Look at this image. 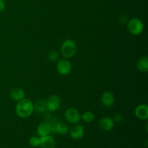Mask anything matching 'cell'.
<instances>
[{
  "mask_svg": "<svg viewBox=\"0 0 148 148\" xmlns=\"http://www.w3.org/2000/svg\"><path fill=\"white\" fill-rule=\"evenodd\" d=\"M69 134H70V137L73 140H80V139H82L83 137L84 134H85L84 127L82 125L77 124V125H75V127L71 129L70 132H69Z\"/></svg>",
  "mask_w": 148,
  "mask_h": 148,
  "instance_id": "30bf717a",
  "label": "cell"
},
{
  "mask_svg": "<svg viewBox=\"0 0 148 148\" xmlns=\"http://www.w3.org/2000/svg\"><path fill=\"white\" fill-rule=\"evenodd\" d=\"M25 92L22 88H15L10 91V96L13 101H20L25 98Z\"/></svg>",
  "mask_w": 148,
  "mask_h": 148,
  "instance_id": "5bb4252c",
  "label": "cell"
},
{
  "mask_svg": "<svg viewBox=\"0 0 148 148\" xmlns=\"http://www.w3.org/2000/svg\"><path fill=\"white\" fill-rule=\"evenodd\" d=\"M98 126L102 131L109 132L114 129V121L110 117H103L99 120Z\"/></svg>",
  "mask_w": 148,
  "mask_h": 148,
  "instance_id": "ba28073f",
  "label": "cell"
},
{
  "mask_svg": "<svg viewBox=\"0 0 148 148\" xmlns=\"http://www.w3.org/2000/svg\"><path fill=\"white\" fill-rule=\"evenodd\" d=\"M29 143H30V146H32V147H38V146L40 145V137H31L29 140Z\"/></svg>",
  "mask_w": 148,
  "mask_h": 148,
  "instance_id": "d6986e66",
  "label": "cell"
},
{
  "mask_svg": "<svg viewBox=\"0 0 148 148\" xmlns=\"http://www.w3.org/2000/svg\"><path fill=\"white\" fill-rule=\"evenodd\" d=\"M81 119L86 123H90L95 119V114L92 111H86L81 116Z\"/></svg>",
  "mask_w": 148,
  "mask_h": 148,
  "instance_id": "e0dca14e",
  "label": "cell"
},
{
  "mask_svg": "<svg viewBox=\"0 0 148 148\" xmlns=\"http://www.w3.org/2000/svg\"><path fill=\"white\" fill-rule=\"evenodd\" d=\"M101 103L106 107H111L115 102L114 95L110 91H106L101 97Z\"/></svg>",
  "mask_w": 148,
  "mask_h": 148,
  "instance_id": "9c48e42d",
  "label": "cell"
},
{
  "mask_svg": "<svg viewBox=\"0 0 148 148\" xmlns=\"http://www.w3.org/2000/svg\"><path fill=\"white\" fill-rule=\"evenodd\" d=\"M16 114L22 119L27 118L33 114L34 111V106L32 101L27 98H23L18 101L15 108Z\"/></svg>",
  "mask_w": 148,
  "mask_h": 148,
  "instance_id": "6da1fadb",
  "label": "cell"
},
{
  "mask_svg": "<svg viewBox=\"0 0 148 148\" xmlns=\"http://www.w3.org/2000/svg\"><path fill=\"white\" fill-rule=\"evenodd\" d=\"M51 132V127L49 121H43L40 123L37 128V133L40 137H45Z\"/></svg>",
  "mask_w": 148,
  "mask_h": 148,
  "instance_id": "8fae6325",
  "label": "cell"
},
{
  "mask_svg": "<svg viewBox=\"0 0 148 148\" xmlns=\"http://www.w3.org/2000/svg\"><path fill=\"white\" fill-rule=\"evenodd\" d=\"M65 119L72 124H77L81 119V114L79 111L75 108H69L64 112Z\"/></svg>",
  "mask_w": 148,
  "mask_h": 148,
  "instance_id": "277c9868",
  "label": "cell"
},
{
  "mask_svg": "<svg viewBox=\"0 0 148 148\" xmlns=\"http://www.w3.org/2000/svg\"><path fill=\"white\" fill-rule=\"evenodd\" d=\"M34 106V110H36L37 112L43 113L46 110H47V107H46V103L45 101L43 100H39L36 103Z\"/></svg>",
  "mask_w": 148,
  "mask_h": 148,
  "instance_id": "2e32d148",
  "label": "cell"
},
{
  "mask_svg": "<svg viewBox=\"0 0 148 148\" xmlns=\"http://www.w3.org/2000/svg\"><path fill=\"white\" fill-rule=\"evenodd\" d=\"M46 107H47V110L52 111H56L59 109L61 105V99L58 95H52L48 98L47 101H46Z\"/></svg>",
  "mask_w": 148,
  "mask_h": 148,
  "instance_id": "8992f818",
  "label": "cell"
},
{
  "mask_svg": "<svg viewBox=\"0 0 148 148\" xmlns=\"http://www.w3.org/2000/svg\"><path fill=\"white\" fill-rule=\"evenodd\" d=\"M51 127V132L59 134H65L68 132V126L65 123L60 121H52L50 122Z\"/></svg>",
  "mask_w": 148,
  "mask_h": 148,
  "instance_id": "52a82bcc",
  "label": "cell"
},
{
  "mask_svg": "<svg viewBox=\"0 0 148 148\" xmlns=\"http://www.w3.org/2000/svg\"><path fill=\"white\" fill-rule=\"evenodd\" d=\"M137 69L140 72H148V58L147 56H145L140 58L137 62Z\"/></svg>",
  "mask_w": 148,
  "mask_h": 148,
  "instance_id": "9a60e30c",
  "label": "cell"
},
{
  "mask_svg": "<svg viewBox=\"0 0 148 148\" xmlns=\"http://www.w3.org/2000/svg\"><path fill=\"white\" fill-rule=\"evenodd\" d=\"M39 146L41 148H55L56 142L54 139L50 135L40 137V143Z\"/></svg>",
  "mask_w": 148,
  "mask_h": 148,
  "instance_id": "4fadbf2b",
  "label": "cell"
},
{
  "mask_svg": "<svg viewBox=\"0 0 148 148\" xmlns=\"http://www.w3.org/2000/svg\"><path fill=\"white\" fill-rule=\"evenodd\" d=\"M77 45L74 40L67 39L64 40L61 46L60 51L62 56L66 59L73 57L77 52Z\"/></svg>",
  "mask_w": 148,
  "mask_h": 148,
  "instance_id": "7a4b0ae2",
  "label": "cell"
},
{
  "mask_svg": "<svg viewBox=\"0 0 148 148\" xmlns=\"http://www.w3.org/2000/svg\"><path fill=\"white\" fill-rule=\"evenodd\" d=\"M56 69L60 75H67L72 70V64L68 59L64 58L58 61L56 64Z\"/></svg>",
  "mask_w": 148,
  "mask_h": 148,
  "instance_id": "5b68a950",
  "label": "cell"
},
{
  "mask_svg": "<svg viewBox=\"0 0 148 148\" xmlns=\"http://www.w3.org/2000/svg\"><path fill=\"white\" fill-rule=\"evenodd\" d=\"M127 29L132 35L138 36L143 33V30H144V24L140 19L132 18L128 22Z\"/></svg>",
  "mask_w": 148,
  "mask_h": 148,
  "instance_id": "3957f363",
  "label": "cell"
},
{
  "mask_svg": "<svg viewBox=\"0 0 148 148\" xmlns=\"http://www.w3.org/2000/svg\"><path fill=\"white\" fill-rule=\"evenodd\" d=\"M59 57V53H58L56 51L51 50L47 54V58L49 61L51 62H56V60H58Z\"/></svg>",
  "mask_w": 148,
  "mask_h": 148,
  "instance_id": "ac0fdd59",
  "label": "cell"
},
{
  "mask_svg": "<svg viewBox=\"0 0 148 148\" xmlns=\"http://www.w3.org/2000/svg\"><path fill=\"white\" fill-rule=\"evenodd\" d=\"M135 116L138 119L142 120H145L148 118V106L146 104L139 105L134 111Z\"/></svg>",
  "mask_w": 148,
  "mask_h": 148,
  "instance_id": "7c38bea8",
  "label": "cell"
},
{
  "mask_svg": "<svg viewBox=\"0 0 148 148\" xmlns=\"http://www.w3.org/2000/svg\"><path fill=\"white\" fill-rule=\"evenodd\" d=\"M6 4L4 0H0V12H2L5 10Z\"/></svg>",
  "mask_w": 148,
  "mask_h": 148,
  "instance_id": "ffe728a7",
  "label": "cell"
},
{
  "mask_svg": "<svg viewBox=\"0 0 148 148\" xmlns=\"http://www.w3.org/2000/svg\"><path fill=\"white\" fill-rule=\"evenodd\" d=\"M114 121H116V122H120L122 120V116H121V114H116V115L114 116Z\"/></svg>",
  "mask_w": 148,
  "mask_h": 148,
  "instance_id": "44dd1931",
  "label": "cell"
}]
</instances>
